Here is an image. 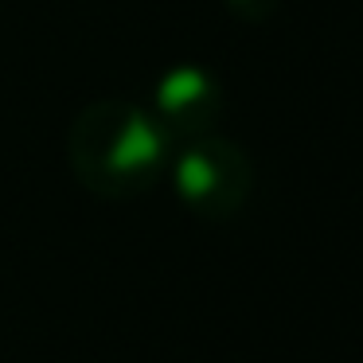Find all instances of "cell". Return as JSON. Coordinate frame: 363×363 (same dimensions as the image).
Returning a JSON list of instances; mask_svg holds the SVG:
<instances>
[{"mask_svg":"<svg viewBox=\"0 0 363 363\" xmlns=\"http://www.w3.org/2000/svg\"><path fill=\"white\" fill-rule=\"evenodd\" d=\"M235 4H258V0H235Z\"/></svg>","mask_w":363,"mask_h":363,"instance_id":"obj_3","label":"cell"},{"mask_svg":"<svg viewBox=\"0 0 363 363\" xmlns=\"http://www.w3.org/2000/svg\"><path fill=\"white\" fill-rule=\"evenodd\" d=\"M157 102L168 118H184V113H196L199 106H211L215 86H211L203 67H176V71H168L160 79Z\"/></svg>","mask_w":363,"mask_h":363,"instance_id":"obj_2","label":"cell"},{"mask_svg":"<svg viewBox=\"0 0 363 363\" xmlns=\"http://www.w3.org/2000/svg\"><path fill=\"white\" fill-rule=\"evenodd\" d=\"M94 113L102 118V141H106L102 160L110 172H121V176L145 172L164 157L168 137L137 106H98Z\"/></svg>","mask_w":363,"mask_h":363,"instance_id":"obj_1","label":"cell"}]
</instances>
